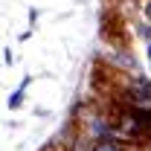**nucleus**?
I'll return each instance as SVG.
<instances>
[{
	"mask_svg": "<svg viewBox=\"0 0 151 151\" xmlns=\"http://www.w3.org/2000/svg\"><path fill=\"white\" fill-rule=\"evenodd\" d=\"M122 102L125 105H137V108H151V84L142 81V78H134L122 90Z\"/></svg>",
	"mask_w": 151,
	"mask_h": 151,
	"instance_id": "f257e3e1",
	"label": "nucleus"
},
{
	"mask_svg": "<svg viewBox=\"0 0 151 151\" xmlns=\"http://www.w3.org/2000/svg\"><path fill=\"white\" fill-rule=\"evenodd\" d=\"M90 151H125L116 139H99V142H93V148Z\"/></svg>",
	"mask_w": 151,
	"mask_h": 151,
	"instance_id": "f03ea898",
	"label": "nucleus"
},
{
	"mask_svg": "<svg viewBox=\"0 0 151 151\" xmlns=\"http://www.w3.org/2000/svg\"><path fill=\"white\" fill-rule=\"evenodd\" d=\"M145 15H148V20H151V0L145 3Z\"/></svg>",
	"mask_w": 151,
	"mask_h": 151,
	"instance_id": "7ed1b4c3",
	"label": "nucleus"
}]
</instances>
